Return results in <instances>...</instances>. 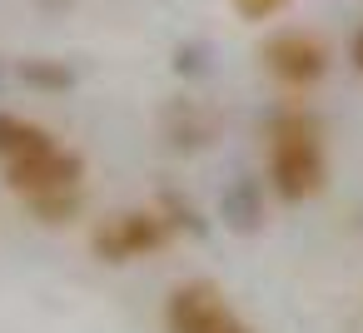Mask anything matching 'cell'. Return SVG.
Segmentation results:
<instances>
[{"label":"cell","instance_id":"3","mask_svg":"<svg viewBox=\"0 0 363 333\" xmlns=\"http://www.w3.org/2000/svg\"><path fill=\"white\" fill-rule=\"evenodd\" d=\"M244 318L229 308L224 288L209 278H189L164 298V333H239Z\"/></svg>","mask_w":363,"mask_h":333},{"label":"cell","instance_id":"5","mask_svg":"<svg viewBox=\"0 0 363 333\" xmlns=\"http://www.w3.org/2000/svg\"><path fill=\"white\" fill-rule=\"evenodd\" d=\"M6 184L21 199H35V194H50V189H75V184H85V159L65 145H50L30 159L6 164Z\"/></svg>","mask_w":363,"mask_h":333},{"label":"cell","instance_id":"11","mask_svg":"<svg viewBox=\"0 0 363 333\" xmlns=\"http://www.w3.org/2000/svg\"><path fill=\"white\" fill-rule=\"evenodd\" d=\"M353 65H358V70H363V30H358V35H353Z\"/></svg>","mask_w":363,"mask_h":333},{"label":"cell","instance_id":"12","mask_svg":"<svg viewBox=\"0 0 363 333\" xmlns=\"http://www.w3.org/2000/svg\"><path fill=\"white\" fill-rule=\"evenodd\" d=\"M45 6H65V0H45Z\"/></svg>","mask_w":363,"mask_h":333},{"label":"cell","instance_id":"8","mask_svg":"<svg viewBox=\"0 0 363 333\" xmlns=\"http://www.w3.org/2000/svg\"><path fill=\"white\" fill-rule=\"evenodd\" d=\"M224 224L239 229V234H254L264 224V189L254 179H239L229 194H224Z\"/></svg>","mask_w":363,"mask_h":333},{"label":"cell","instance_id":"10","mask_svg":"<svg viewBox=\"0 0 363 333\" xmlns=\"http://www.w3.org/2000/svg\"><path fill=\"white\" fill-rule=\"evenodd\" d=\"M229 6H234V16H239V21L259 26V21H274L279 11H289L294 0H229Z\"/></svg>","mask_w":363,"mask_h":333},{"label":"cell","instance_id":"7","mask_svg":"<svg viewBox=\"0 0 363 333\" xmlns=\"http://www.w3.org/2000/svg\"><path fill=\"white\" fill-rule=\"evenodd\" d=\"M80 209H85V184H75V189H50V194L26 199V214H30L35 224H45V229L75 224V219H80Z\"/></svg>","mask_w":363,"mask_h":333},{"label":"cell","instance_id":"6","mask_svg":"<svg viewBox=\"0 0 363 333\" xmlns=\"http://www.w3.org/2000/svg\"><path fill=\"white\" fill-rule=\"evenodd\" d=\"M50 145H55V135H50L45 125H35V120H26V115H11V110H0V159H6V164L30 159V154H40V149H50Z\"/></svg>","mask_w":363,"mask_h":333},{"label":"cell","instance_id":"9","mask_svg":"<svg viewBox=\"0 0 363 333\" xmlns=\"http://www.w3.org/2000/svg\"><path fill=\"white\" fill-rule=\"evenodd\" d=\"M21 80L35 85V90H70L75 70L65 60H21Z\"/></svg>","mask_w":363,"mask_h":333},{"label":"cell","instance_id":"1","mask_svg":"<svg viewBox=\"0 0 363 333\" xmlns=\"http://www.w3.org/2000/svg\"><path fill=\"white\" fill-rule=\"evenodd\" d=\"M328 179V159H323V140H318V120H308L303 110H279L269 120V164H264V184L274 189V199L284 204H303L323 189Z\"/></svg>","mask_w":363,"mask_h":333},{"label":"cell","instance_id":"4","mask_svg":"<svg viewBox=\"0 0 363 333\" xmlns=\"http://www.w3.org/2000/svg\"><path fill=\"white\" fill-rule=\"evenodd\" d=\"M259 55H264V70H269L279 85H289V90L318 85V80L328 75V65H333L328 40L313 35V30H279V35L264 40Z\"/></svg>","mask_w":363,"mask_h":333},{"label":"cell","instance_id":"13","mask_svg":"<svg viewBox=\"0 0 363 333\" xmlns=\"http://www.w3.org/2000/svg\"><path fill=\"white\" fill-rule=\"evenodd\" d=\"M239 333H254V328H249V323H244V328H239Z\"/></svg>","mask_w":363,"mask_h":333},{"label":"cell","instance_id":"2","mask_svg":"<svg viewBox=\"0 0 363 333\" xmlns=\"http://www.w3.org/2000/svg\"><path fill=\"white\" fill-rule=\"evenodd\" d=\"M169 239H174V224L160 209H125L90 229V254L100 264H135V259L169 249Z\"/></svg>","mask_w":363,"mask_h":333}]
</instances>
